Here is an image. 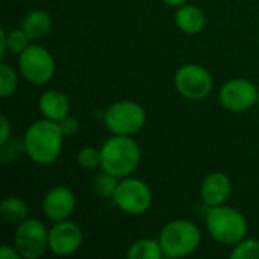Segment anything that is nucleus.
I'll return each mask as SVG.
<instances>
[{
    "instance_id": "obj_1",
    "label": "nucleus",
    "mask_w": 259,
    "mask_h": 259,
    "mask_svg": "<svg viewBox=\"0 0 259 259\" xmlns=\"http://www.w3.org/2000/svg\"><path fill=\"white\" fill-rule=\"evenodd\" d=\"M26 155L38 165H49L62 150L64 134L58 121L44 118L32 123L23 138Z\"/></svg>"
},
{
    "instance_id": "obj_2",
    "label": "nucleus",
    "mask_w": 259,
    "mask_h": 259,
    "mask_svg": "<svg viewBox=\"0 0 259 259\" xmlns=\"http://www.w3.org/2000/svg\"><path fill=\"white\" fill-rule=\"evenodd\" d=\"M100 156L102 170L123 179L138 168L141 150L134 138L127 135H114L102 146Z\"/></svg>"
},
{
    "instance_id": "obj_3",
    "label": "nucleus",
    "mask_w": 259,
    "mask_h": 259,
    "mask_svg": "<svg viewBox=\"0 0 259 259\" xmlns=\"http://www.w3.org/2000/svg\"><path fill=\"white\" fill-rule=\"evenodd\" d=\"M202 241L199 228L185 219H178L167 223L159 234V244L164 256L171 259L184 258L197 250Z\"/></svg>"
},
{
    "instance_id": "obj_4",
    "label": "nucleus",
    "mask_w": 259,
    "mask_h": 259,
    "mask_svg": "<svg viewBox=\"0 0 259 259\" xmlns=\"http://www.w3.org/2000/svg\"><path fill=\"white\" fill-rule=\"evenodd\" d=\"M206 228L209 235L226 246H232L244 240L247 234L246 217L231 206H212L206 214Z\"/></svg>"
},
{
    "instance_id": "obj_5",
    "label": "nucleus",
    "mask_w": 259,
    "mask_h": 259,
    "mask_svg": "<svg viewBox=\"0 0 259 259\" xmlns=\"http://www.w3.org/2000/svg\"><path fill=\"white\" fill-rule=\"evenodd\" d=\"M103 120L106 129L114 135L132 137L146 124V111L137 102L121 100L115 102L106 109Z\"/></svg>"
},
{
    "instance_id": "obj_6",
    "label": "nucleus",
    "mask_w": 259,
    "mask_h": 259,
    "mask_svg": "<svg viewBox=\"0 0 259 259\" xmlns=\"http://www.w3.org/2000/svg\"><path fill=\"white\" fill-rule=\"evenodd\" d=\"M18 70L27 82L44 85L55 74V59L42 46L30 44L18 55Z\"/></svg>"
},
{
    "instance_id": "obj_7",
    "label": "nucleus",
    "mask_w": 259,
    "mask_h": 259,
    "mask_svg": "<svg viewBox=\"0 0 259 259\" xmlns=\"http://www.w3.org/2000/svg\"><path fill=\"white\" fill-rule=\"evenodd\" d=\"M14 246L21 258H41L49 249V231L46 225L36 219H26L17 225Z\"/></svg>"
},
{
    "instance_id": "obj_8",
    "label": "nucleus",
    "mask_w": 259,
    "mask_h": 259,
    "mask_svg": "<svg viewBox=\"0 0 259 259\" xmlns=\"http://www.w3.org/2000/svg\"><path fill=\"white\" fill-rule=\"evenodd\" d=\"M112 200L124 214L141 215L152 205V191L149 185L141 179L123 178L118 182Z\"/></svg>"
},
{
    "instance_id": "obj_9",
    "label": "nucleus",
    "mask_w": 259,
    "mask_h": 259,
    "mask_svg": "<svg viewBox=\"0 0 259 259\" xmlns=\"http://www.w3.org/2000/svg\"><path fill=\"white\" fill-rule=\"evenodd\" d=\"M211 73L197 64H185L175 74L176 90L187 99L202 100L212 91Z\"/></svg>"
},
{
    "instance_id": "obj_10",
    "label": "nucleus",
    "mask_w": 259,
    "mask_h": 259,
    "mask_svg": "<svg viewBox=\"0 0 259 259\" xmlns=\"http://www.w3.org/2000/svg\"><path fill=\"white\" fill-rule=\"evenodd\" d=\"M258 90L247 79H232L220 90V102L231 112H243L258 103Z\"/></svg>"
},
{
    "instance_id": "obj_11",
    "label": "nucleus",
    "mask_w": 259,
    "mask_h": 259,
    "mask_svg": "<svg viewBox=\"0 0 259 259\" xmlns=\"http://www.w3.org/2000/svg\"><path fill=\"white\" fill-rule=\"evenodd\" d=\"M82 243L83 232L74 222H58L49 231V250L56 256H68L77 252Z\"/></svg>"
},
{
    "instance_id": "obj_12",
    "label": "nucleus",
    "mask_w": 259,
    "mask_h": 259,
    "mask_svg": "<svg viewBox=\"0 0 259 259\" xmlns=\"http://www.w3.org/2000/svg\"><path fill=\"white\" fill-rule=\"evenodd\" d=\"M76 206V197L73 191L67 187H53L47 191L42 200V211L44 215L53 222H64L73 214Z\"/></svg>"
},
{
    "instance_id": "obj_13",
    "label": "nucleus",
    "mask_w": 259,
    "mask_h": 259,
    "mask_svg": "<svg viewBox=\"0 0 259 259\" xmlns=\"http://www.w3.org/2000/svg\"><path fill=\"white\" fill-rule=\"evenodd\" d=\"M232 182L225 173H211L205 178L200 188V196L205 205L209 208L225 205V202L231 197Z\"/></svg>"
},
{
    "instance_id": "obj_14",
    "label": "nucleus",
    "mask_w": 259,
    "mask_h": 259,
    "mask_svg": "<svg viewBox=\"0 0 259 259\" xmlns=\"http://www.w3.org/2000/svg\"><path fill=\"white\" fill-rule=\"evenodd\" d=\"M38 106H39V111L44 115V118H49L53 121H61L70 112L68 97L59 90L44 91L39 97Z\"/></svg>"
},
{
    "instance_id": "obj_15",
    "label": "nucleus",
    "mask_w": 259,
    "mask_h": 259,
    "mask_svg": "<svg viewBox=\"0 0 259 259\" xmlns=\"http://www.w3.org/2000/svg\"><path fill=\"white\" fill-rule=\"evenodd\" d=\"M20 27L24 30L30 41H39L46 38L52 30V17L42 9H33L21 18Z\"/></svg>"
},
{
    "instance_id": "obj_16",
    "label": "nucleus",
    "mask_w": 259,
    "mask_h": 259,
    "mask_svg": "<svg viewBox=\"0 0 259 259\" xmlns=\"http://www.w3.org/2000/svg\"><path fill=\"white\" fill-rule=\"evenodd\" d=\"M175 21H176V26L182 32H185L188 35H196L203 30V27L206 24V17L200 8H197L194 5H182L178 8Z\"/></svg>"
},
{
    "instance_id": "obj_17",
    "label": "nucleus",
    "mask_w": 259,
    "mask_h": 259,
    "mask_svg": "<svg viewBox=\"0 0 259 259\" xmlns=\"http://www.w3.org/2000/svg\"><path fill=\"white\" fill-rule=\"evenodd\" d=\"M29 215V208L26 202L17 196L5 197L0 203V217L8 225H20Z\"/></svg>"
},
{
    "instance_id": "obj_18",
    "label": "nucleus",
    "mask_w": 259,
    "mask_h": 259,
    "mask_svg": "<svg viewBox=\"0 0 259 259\" xmlns=\"http://www.w3.org/2000/svg\"><path fill=\"white\" fill-rule=\"evenodd\" d=\"M126 256L129 259H161L164 258V252L159 241L144 238L132 243Z\"/></svg>"
},
{
    "instance_id": "obj_19",
    "label": "nucleus",
    "mask_w": 259,
    "mask_h": 259,
    "mask_svg": "<svg viewBox=\"0 0 259 259\" xmlns=\"http://www.w3.org/2000/svg\"><path fill=\"white\" fill-rule=\"evenodd\" d=\"M93 187H94V191L100 197H103V199H112L114 194H115V190L118 187V178L102 170V173L94 178Z\"/></svg>"
},
{
    "instance_id": "obj_20",
    "label": "nucleus",
    "mask_w": 259,
    "mask_h": 259,
    "mask_svg": "<svg viewBox=\"0 0 259 259\" xmlns=\"http://www.w3.org/2000/svg\"><path fill=\"white\" fill-rule=\"evenodd\" d=\"M18 87V77L12 67L8 64L0 65V96L3 99L12 96Z\"/></svg>"
},
{
    "instance_id": "obj_21",
    "label": "nucleus",
    "mask_w": 259,
    "mask_h": 259,
    "mask_svg": "<svg viewBox=\"0 0 259 259\" xmlns=\"http://www.w3.org/2000/svg\"><path fill=\"white\" fill-rule=\"evenodd\" d=\"M29 42L30 39L21 27L6 32V50L12 55H20L24 52L30 46Z\"/></svg>"
},
{
    "instance_id": "obj_22",
    "label": "nucleus",
    "mask_w": 259,
    "mask_h": 259,
    "mask_svg": "<svg viewBox=\"0 0 259 259\" xmlns=\"http://www.w3.org/2000/svg\"><path fill=\"white\" fill-rule=\"evenodd\" d=\"M232 259H259V241L241 240L231 252Z\"/></svg>"
},
{
    "instance_id": "obj_23",
    "label": "nucleus",
    "mask_w": 259,
    "mask_h": 259,
    "mask_svg": "<svg viewBox=\"0 0 259 259\" xmlns=\"http://www.w3.org/2000/svg\"><path fill=\"white\" fill-rule=\"evenodd\" d=\"M77 162L85 170H93V168L99 167L102 162L100 149L97 150L96 147H83L77 155Z\"/></svg>"
},
{
    "instance_id": "obj_24",
    "label": "nucleus",
    "mask_w": 259,
    "mask_h": 259,
    "mask_svg": "<svg viewBox=\"0 0 259 259\" xmlns=\"http://www.w3.org/2000/svg\"><path fill=\"white\" fill-rule=\"evenodd\" d=\"M59 126H61V131L64 134V137H71V135H76L79 132V127H80V123L76 117H70L67 115L65 118H62L61 121H58Z\"/></svg>"
},
{
    "instance_id": "obj_25",
    "label": "nucleus",
    "mask_w": 259,
    "mask_h": 259,
    "mask_svg": "<svg viewBox=\"0 0 259 259\" xmlns=\"http://www.w3.org/2000/svg\"><path fill=\"white\" fill-rule=\"evenodd\" d=\"M0 121H2V132H0V146H5L6 143L11 141V124H9V120L5 114H2L0 117Z\"/></svg>"
},
{
    "instance_id": "obj_26",
    "label": "nucleus",
    "mask_w": 259,
    "mask_h": 259,
    "mask_svg": "<svg viewBox=\"0 0 259 259\" xmlns=\"http://www.w3.org/2000/svg\"><path fill=\"white\" fill-rule=\"evenodd\" d=\"M0 258L2 259H20V253H18V250L15 249V246L14 247H11V246H8V244H3L2 247H0Z\"/></svg>"
},
{
    "instance_id": "obj_27",
    "label": "nucleus",
    "mask_w": 259,
    "mask_h": 259,
    "mask_svg": "<svg viewBox=\"0 0 259 259\" xmlns=\"http://www.w3.org/2000/svg\"><path fill=\"white\" fill-rule=\"evenodd\" d=\"M6 30L5 29H0V56L5 58L6 55Z\"/></svg>"
},
{
    "instance_id": "obj_28",
    "label": "nucleus",
    "mask_w": 259,
    "mask_h": 259,
    "mask_svg": "<svg viewBox=\"0 0 259 259\" xmlns=\"http://www.w3.org/2000/svg\"><path fill=\"white\" fill-rule=\"evenodd\" d=\"M167 6H171V8H179L182 5H185L188 0H162Z\"/></svg>"
}]
</instances>
